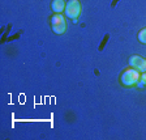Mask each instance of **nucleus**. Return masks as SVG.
<instances>
[{
    "mask_svg": "<svg viewBox=\"0 0 146 140\" xmlns=\"http://www.w3.org/2000/svg\"><path fill=\"white\" fill-rule=\"evenodd\" d=\"M140 73H138V71L136 70V68H129V70L124 71L121 75V77H120V80H121V84L125 86H132L134 85V84H137L138 82V80H140Z\"/></svg>",
    "mask_w": 146,
    "mask_h": 140,
    "instance_id": "f257e3e1",
    "label": "nucleus"
},
{
    "mask_svg": "<svg viewBox=\"0 0 146 140\" xmlns=\"http://www.w3.org/2000/svg\"><path fill=\"white\" fill-rule=\"evenodd\" d=\"M51 26L54 33L56 34H63L67 30V22H65V18L63 15L60 13H56V15L52 16L51 18Z\"/></svg>",
    "mask_w": 146,
    "mask_h": 140,
    "instance_id": "f03ea898",
    "label": "nucleus"
},
{
    "mask_svg": "<svg viewBox=\"0 0 146 140\" xmlns=\"http://www.w3.org/2000/svg\"><path fill=\"white\" fill-rule=\"evenodd\" d=\"M80 13H81V5H80L78 0H69L65 4V15H67V17L74 20V22L77 21Z\"/></svg>",
    "mask_w": 146,
    "mask_h": 140,
    "instance_id": "7ed1b4c3",
    "label": "nucleus"
},
{
    "mask_svg": "<svg viewBox=\"0 0 146 140\" xmlns=\"http://www.w3.org/2000/svg\"><path fill=\"white\" fill-rule=\"evenodd\" d=\"M129 64L132 68H136L138 72H146V59L138 55H133L129 59Z\"/></svg>",
    "mask_w": 146,
    "mask_h": 140,
    "instance_id": "20e7f679",
    "label": "nucleus"
},
{
    "mask_svg": "<svg viewBox=\"0 0 146 140\" xmlns=\"http://www.w3.org/2000/svg\"><path fill=\"white\" fill-rule=\"evenodd\" d=\"M51 8L54 12L56 13H60L61 11H64L65 8V4H64V0H54L51 4Z\"/></svg>",
    "mask_w": 146,
    "mask_h": 140,
    "instance_id": "39448f33",
    "label": "nucleus"
},
{
    "mask_svg": "<svg viewBox=\"0 0 146 140\" xmlns=\"http://www.w3.org/2000/svg\"><path fill=\"white\" fill-rule=\"evenodd\" d=\"M138 40H140L141 43H146V27L138 33Z\"/></svg>",
    "mask_w": 146,
    "mask_h": 140,
    "instance_id": "423d86ee",
    "label": "nucleus"
},
{
    "mask_svg": "<svg viewBox=\"0 0 146 140\" xmlns=\"http://www.w3.org/2000/svg\"><path fill=\"white\" fill-rule=\"evenodd\" d=\"M140 80H141V81H142V82H143V84H145V85H146V72H143V73H142V75H141Z\"/></svg>",
    "mask_w": 146,
    "mask_h": 140,
    "instance_id": "0eeeda50",
    "label": "nucleus"
},
{
    "mask_svg": "<svg viewBox=\"0 0 146 140\" xmlns=\"http://www.w3.org/2000/svg\"><path fill=\"white\" fill-rule=\"evenodd\" d=\"M137 85H138V88H143V85H145V84H143V82L141 81V80H138V82H137Z\"/></svg>",
    "mask_w": 146,
    "mask_h": 140,
    "instance_id": "6e6552de",
    "label": "nucleus"
}]
</instances>
